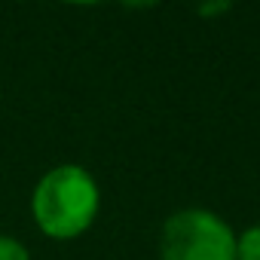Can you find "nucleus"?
<instances>
[{
  "instance_id": "f257e3e1",
  "label": "nucleus",
  "mask_w": 260,
  "mask_h": 260,
  "mask_svg": "<svg viewBox=\"0 0 260 260\" xmlns=\"http://www.w3.org/2000/svg\"><path fill=\"white\" fill-rule=\"evenodd\" d=\"M98 202L101 193L95 178L83 166L64 162L49 169L37 181L31 196V214L49 239H77L92 226Z\"/></svg>"
},
{
  "instance_id": "f03ea898",
  "label": "nucleus",
  "mask_w": 260,
  "mask_h": 260,
  "mask_svg": "<svg viewBox=\"0 0 260 260\" xmlns=\"http://www.w3.org/2000/svg\"><path fill=\"white\" fill-rule=\"evenodd\" d=\"M162 260H236V233L205 208H184L162 223Z\"/></svg>"
},
{
  "instance_id": "7ed1b4c3",
  "label": "nucleus",
  "mask_w": 260,
  "mask_h": 260,
  "mask_svg": "<svg viewBox=\"0 0 260 260\" xmlns=\"http://www.w3.org/2000/svg\"><path fill=\"white\" fill-rule=\"evenodd\" d=\"M236 260H260V223L236 236Z\"/></svg>"
},
{
  "instance_id": "20e7f679",
  "label": "nucleus",
  "mask_w": 260,
  "mask_h": 260,
  "mask_svg": "<svg viewBox=\"0 0 260 260\" xmlns=\"http://www.w3.org/2000/svg\"><path fill=\"white\" fill-rule=\"evenodd\" d=\"M0 260H31L28 248L13 239V236H0Z\"/></svg>"
},
{
  "instance_id": "39448f33",
  "label": "nucleus",
  "mask_w": 260,
  "mask_h": 260,
  "mask_svg": "<svg viewBox=\"0 0 260 260\" xmlns=\"http://www.w3.org/2000/svg\"><path fill=\"white\" fill-rule=\"evenodd\" d=\"M223 10H230L226 4H214V7H199V16H211V13H223Z\"/></svg>"
}]
</instances>
